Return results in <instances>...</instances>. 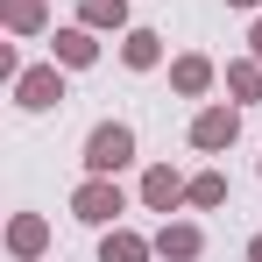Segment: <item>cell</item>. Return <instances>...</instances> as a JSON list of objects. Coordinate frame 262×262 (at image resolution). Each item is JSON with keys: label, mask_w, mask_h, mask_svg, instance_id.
I'll return each instance as SVG.
<instances>
[{"label": "cell", "mask_w": 262, "mask_h": 262, "mask_svg": "<svg viewBox=\"0 0 262 262\" xmlns=\"http://www.w3.org/2000/svg\"><path fill=\"white\" fill-rule=\"evenodd\" d=\"M149 248L135 241V234H106V248H99V262H142Z\"/></svg>", "instance_id": "cell-11"}, {"label": "cell", "mask_w": 262, "mask_h": 262, "mask_svg": "<svg viewBox=\"0 0 262 262\" xmlns=\"http://www.w3.org/2000/svg\"><path fill=\"white\" fill-rule=\"evenodd\" d=\"M234 7H255V0H234Z\"/></svg>", "instance_id": "cell-18"}, {"label": "cell", "mask_w": 262, "mask_h": 262, "mask_svg": "<svg viewBox=\"0 0 262 262\" xmlns=\"http://www.w3.org/2000/svg\"><path fill=\"white\" fill-rule=\"evenodd\" d=\"M43 248V220H14V255H36Z\"/></svg>", "instance_id": "cell-14"}, {"label": "cell", "mask_w": 262, "mask_h": 262, "mask_svg": "<svg viewBox=\"0 0 262 262\" xmlns=\"http://www.w3.org/2000/svg\"><path fill=\"white\" fill-rule=\"evenodd\" d=\"M206 78H213L206 57H184V64H177V92H206Z\"/></svg>", "instance_id": "cell-12"}, {"label": "cell", "mask_w": 262, "mask_h": 262, "mask_svg": "<svg viewBox=\"0 0 262 262\" xmlns=\"http://www.w3.org/2000/svg\"><path fill=\"white\" fill-rule=\"evenodd\" d=\"M7 21H14V29H36V21H43V0H7Z\"/></svg>", "instance_id": "cell-15"}, {"label": "cell", "mask_w": 262, "mask_h": 262, "mask_svg": "<svg viewBox=\"0 0 262 262\" xmlns=\"http://www.w3.org/2000/svg\"><path fill=\"white\" fill-rule=\"evenodd\" d=\"M184 199H191V206H220V199H227V177H220V170L191 177V191H184Z\"/></svg>", "instance_id": "cell-10"}, {"label": "cell", "mask_w": 262, "mask_h": 262, "mask_svg": "<svg viewBox=\"0 0 262 262\" xmlns=\"http://www.w3.org/2000/svg\"><path fill=\"white\" fill-rule=\"evenodd\" d=\"M248 43H255V57H262V21H255V36H248Z\"/></svg>", "instance_id": "cell-17"}, {"label": "cell", "mask_w": 262, "mask_h": 262, "mask_svg": "<svg viewBox=\"0 0 262 262\" xmlns=\"http://www.w3.org/2000/svg\"><path fill=\"white\" fill-rule=\"evenodd\" d=\"M156 255L191 262V255H199V227H163V234H156Z\"/></svg>", "instance_id": "cell-6"}, {"label": "cell", "mask_w": 262, "mask_h": 262, "mask_svg": "<svg viewBox=\"0 0 262 262\" xmlns=\"http://www.w3.org/2000/svg\"><path fill=\"white\" fill-rule=\"evenodd\" d=\"M227 85L241 92V99H262V71H255V64H234V71H227Z\"/></svg>", "instance_id": "cell-13"}, {"label": "cell", "mask_w": 262, "mask_h": 262, "mask_svg": "<svg viewBox=\"0 0 262 262\" xmlns=\"http://www.w3.org/2000/svg\"><path fill=\"white\" fill-rule=\"evenodd\" d=\"M85 21L92 29H121L128 21V0H85Z\"/></svg>", "instance_id": "cell-9"}, {"label": "cell", "mask_w": 262, "mask_h": 262, "mask_svg": "<svg viewBox=\"0 0 262 262\" xmlns=\"http://www.w3.org/2000/svg\"><path fill=\"white\" fill-rule=\"evenodd\" d=\"M71 213L92 220V227H106V220L121 213V191L106 184V177H92V184H78V199H71Z\"/></svg>", "instance_id": "cell-2"}, {"label": "cell", "mask_w": 262, "mask_h": 262, "mask_svg": "<svg viewBox=\"0 0 262 262\" xmlns=\"http://www.w3.org/2000/svg\"><path fill=\"white\" fill-rule=\"evenodd\" d=\"M57 57H64V64H92L99 50H92V36H85V29H64V36H57Z\"/></svg>", "instance_id": "cell-8"}, {"label": "cell", "mask_w": 262, "mask_h": 262, "mask_svg": "<svg viewBox=\"0 0 262 262\" xmlns=\"http://www.w3.org/2000/svg\"><path fill=\"white\" fill-rule=\"evenodd\" d=\"M14 99H21L29 114H43V106L64 99V85H57V71H21V78H14Z\"/></svg>", "instance_id": "cell-3"}, {"label": "cell", "mask_w": 262, "mask_h": 262, "mask_svg": "<svg viewBox=\"0 0 262 262\" xmlns=\"http://www.w3.org/2000/svg\"><path fill=\"white\" fill-rule=\"evenodd\" d=\"M121 57H128L135 71H149V64H156V57H163V36H156V29H135L128 43H121Z\"/></svg>", "instance_id": "cell-7"}, {"label": "cell", "mask_w": 262, "mask_h": 262, "mask_svg": "<svg viewBox=\"0 0 262 262\" xmlns=\"http://www.w3.org/2000/svg\"><path fill=\"white\" fill-rule=\"evenodd\" d=\"M248 262H262V241H248Z\"/></svg>", "instance_id": "cell-16"}, {"label": "cell", "mask_w": 262, "mask_h": 262, "mask_svg": "<svg viewBox=\"0 0 262 262\" xmlns=\"http://www.w3.org/2000/svg\"><path fill=\"white\" fill-rule=\"evenodd\" d=\"M128 156H135V135L121 128V121H99V128H92V142H85V170H92V177L121 170Z\"/></svg>", "instance_id": "cell-1"}, {"label": "cell", "mask_w": 262, "mask_h": 262, "mask_svg": "<svg viewBox=\"0 0 262 262\" xmlns=\"http://www.w3.org/2000/svg\"><path fill=\"white\" fill-rule=\"evenodd\" d=\"M184 191H191V184H184L177 170H149V177H142V199H149L156 213H170V206L184 199Z\"/></svg>", "instance_id": "cell-5"}, {"label": "cell", "mask_w": 262, "mask_h": 262, "mask_svg": "<svg viewBox=\"0 0 262 262\" xmlns=\"http://www.w3.org/2000/svg\"><path fill=\"white\" fill-rule=\"evenodd\" d=\"M234 135H241L234 106H213V114H199V121H191V142H199V149H227Z\"/></svg>", "instance_id": "cell-4"}]
</instances>
